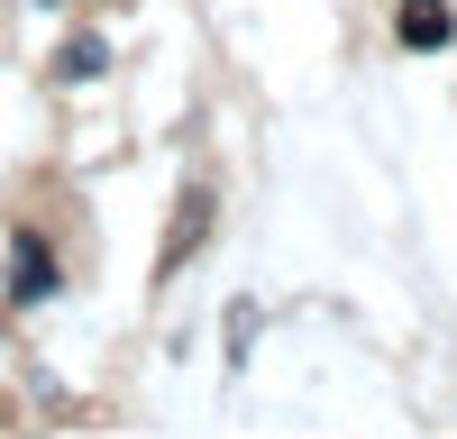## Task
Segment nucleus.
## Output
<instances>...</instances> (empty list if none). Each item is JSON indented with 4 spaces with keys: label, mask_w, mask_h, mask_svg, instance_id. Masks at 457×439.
<instances>
[{
    "label": "nucleus",
    "mask_w": 457,
    "mask_h": 439,
    "mask_svg": "<svg viewBox=\"0 0 457 439\" xmlns=\"http://www.w3.org/2000/svg\"><path fill=\"white\" fill-rule=\"evenodd\" d=\"M394 37H403L411 55H430V46H448V37H457V19H448V0H403Z\"/></svg>",
    "instance_id": "f257e3e1"
},
{
    "label": "nucleus",
    "mask_w": 457,
    "mask_h": 439,
    "mask_svg": "<svg viewBox=\"0 0 457 439\" xmlns=\"http://www.w3.org/2000/svg\"><path fill=\"white\" fill-rule=\"evenodd\" d=\"M19 275H10V293H19V302H46V293H55V256L46 247H37V229H19Z\"/></svg>",
    "instance_id": "f03ea898"
},
{
    "label": "nucleus",
    "mask_w": 457,
    "mask_h": 439,
    "mask_svg": "<svg viewBox=\"0 0 457 439\" xmlns=\"http://www.w3.org/2000/svg\"><path fill=\"white\" fill-rule=\"evenodd\" d=\"M202 229H211V183H193V193H183V211H174V238H165V266H183V256L202 247Z\"/></svg>",
    "instance_id": "7ed1b4c3"
},
{
    "label": "nucleus",
    "mask_w": 457,
    "mask_h": 439,
    "mask_svg": "<svg viewBox=\"0 0 457 439\" xmlns=\"http://www.w3.org/2000/svg\"><path fill=\"white\" fill-rule=\"evenodd\" d=\"M101 64H110L101 37H73V46H64V83H73V73H101Z\"/></svg>",
    "instance_id": "20e7f679"
}]
</instances>
